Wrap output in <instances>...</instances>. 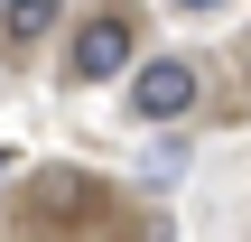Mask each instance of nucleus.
I'll list each match as a JSON object with an SVG mask.
<instances>
[{
	"instance_id": "39448f33",
	"label": "nucleus",
	"mask_w": 251,
	"mask_h": 242,
	"mask_svg": "<svg viewBox=\"0 0 251 242\" xmlns=\"http://www.w3.org/2000/svg\"><path fill=\"white\" fill-rule=\"evenodd\" d=\"M177 9H214V0H177Z\"/></svg>"
},
{
	"instance_id": "f257e3e1",
	"label": "nucleus",
	"mask_w": 251,
	"mask_h": 242,
	"mask_svg": "<svg viewBox=\"0 0 251 242\" xmlns=\"http://www.w3.org/2000/svg\"><path fill=\"white\" fill-rule=\"evenodd\" d=\"M19 224L28 233H112L121 224V187L93 168H37L19 187Z\"/></svg>"
},
{
	"instance_id": "f03ea898",
	"label": "nucleus",
	"mask_w": 251,
	"mask_h": 242,
	"mask_svg": "<svg viewBox=\"0 0 251 242\" xmlns=\"http://www.w3.org/2000/svg\"><path fill=\"white\" fill-rule=\"evenodd\" d=\"M130 56H140V9H93L75 28V47H65V75L75 84H112Z\"/></svg>"
},
{
	"instance_id": "7ed1b4c3",
	"label": "nucleus",
	"mask_w": 251,
	"mask_h": 242,
	"mask_svg": "<svg viewBox=\"0 0 251 242\" xmlns=\"http://www.w3.org/2000/svg\"><path fill=\"white\" fill-rule=\"evenodd\" d=\"M196 93H205L196 56H140V75H130V121H186Z\"/></svg>"
},
{
	"instance_id": "20e7f679",
	"label": "nucleus",
	"mask_w": 251,
	"mask_h": 242,
	"mask_svg": "<svg viewBox=\"0 0 251 242\" xmlns=\"http://www.w3.org/2000/svg\"><path fill=\"white\" fill-rule=\"evenodd\" d=\"M56 19H65V0H0V56H37L56 37Z\"/></svg>"
}]
</instances>
